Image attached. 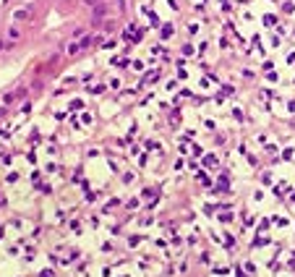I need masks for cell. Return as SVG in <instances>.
I'll use <instances>...</instances> for the list:
<instances>
[{"instance_id": "1", "label": "cell", "mask_w": 295, "mask_h": 277, "mask_svg": "<svg viewBox=\"0 0 295 277\" xmlns=\"http://www.w3.org/2000/svg\"><path fill=\"white\" fill-rule=\"evenodd\" d=\"M29 13H32L29 8H21V11H16V13H13V18H16V21H26V18H29Z\"/></svg>"}]
</instances>
